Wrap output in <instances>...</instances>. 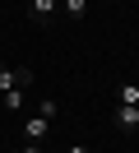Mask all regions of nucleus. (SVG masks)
Masks as SVG:
<instances>
[{
	"label": "nucleus",
	"instance_id": "1",
	"mask_svg": "<svg viewBox=\"0 0 139 153\" xmlns=\"http://www.w3.org/2000/svg\"><path fill=\"white\" fill-rule=\"evenodd\" d=\"M60 14V0H28V19L33 23H51Z\"/></svg>",
	"mask_w": 139,
	"mask_h": 153
},
{
	"label": "nucleus",
	"instance_id": "2",
	"mask_svg": "<svg viewBox=\"0 0 139 153\" xmlns=\"http://www.w3.org/2000/svg\"><path fill=\"white\" fill-rule=\"evenodd\" d=\"M33 84V70H5L0 65V93H9V88H28Z\"/></svg>",
	"mask_w": 139,
	"mask_h": 153
},
{
	"label": "nucleus",
	"instance_id": "3",
	"mask_svg": "<svg viewBox=\"0 0 139 153\" xmlns=\"http://www.w3.org/2000/svg\"><path fill=\"white\" fill-rule=\"evenodd\" d=\"M23 134H28V144H42L46 134H51V121H46V116H28V121H23Z\"/></svg>",
	"mask_w": 139,
	"mask_h": 153
},
{
	"label": "nucleus",
	"instance_id": "4",
	"mask_svg": "<svg viewBox=\"0 0 139 153\" xmlns=\"http://www.w3.org/2000/svg\"><path fill=\"white\" fill-rule=\"evenodd\" d=\"M116 130H139V107H116Z\"/></svg>",
	"mask_w": 139,
	"mask_h": 153
},
{
	"label": "nucleus",
	"instance_id": "5",
	"mask_svg": "<svg viewBox=\"0 0 139 153\" xmlns=\"http://www.w3.org/2000/svg\"><path fill=\"white\" fill-rule=\"evenodd\" d=\"M23 102H28V97H23V88H9V93H0V107H5L9 116H19V111H23Z\"/></svg>",
	"mask_w": 139,
	"mask_h": 153
},
{
	"label": "nucleus",
	"instance_id": "6",
	"mask_svg": "<svg viewBox=\"0 0 139 153\" xmlns=\"http://www.w3.org/2000/svg\"><path fill=\"white\" fill-rule=\"evenodd\" d=\"M116 107H139V84H120V93H116Z\"/></svg>",
	"mask_w": 139,
	"mask_h": 153
},
{
	"label": "nucleus",
	"instance_id": "7",
	"mask_svg": "<svg viewBox=\"0 0 139 153\" xmlns=\"http://www.w3.org/2000/svg\"><path fill=\"white\" fill-rule=\"evenodd\" d=\"M60 14H70V19H83V14H88V0H60Z\"/></svg>",
	"mask_w": 139,
	"mask_h": 153
},
{
	"label": "nucleus",
	"instance_id": "8",
	"mask_svg": "<svg viewBox=\"0 0 139 153\" xmlns=\"http://www.w3.org/2000/svg\"><path fill=\"white\" fill-rule=\"evenodd\" d=\"M56 111H60V107H56V102H51V97H42V102H37V116H46V121H51V116H56Z\"/></svg>",
	"mask_w": 139,
	"mask_h": 153
},
{
	"label": "nucleus",
	"instance_id": "9",
	"mask_svg": "<svg viewBox=\"0 0 139 153\" xmlns=\"http://www.w3.org/2000/svg\"><path fill=\"white\" fill-rule=\"evenodd\" d=\"M9 153H46L42 144H23V149H9Z\"/></svg>",
	"mask_w": 139,
	"mask_h": 153
},
{
	"label": "nucleus",
	"instance_id": "10",
	"mask_svg": "<svg viewBox=\"0 0 139 153\" xmlns=\"http://www.w3.org/2000/svg\"><path fill=\"white\" fill-rule=\"evenodd\" d=\"M65 153H88V149H83V144H70V149H65Z\"/></svg>",
	"mask_w": 139,
	"mask_h": 153
}]
</instances>
